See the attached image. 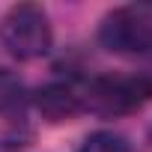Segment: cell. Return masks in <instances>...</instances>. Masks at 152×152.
I'll use <instances>...</instances> for the list:
<instances>
[{
    "label": "cell",
    "instance_id": "1",
    "mask_svg": "<svg viewBox=\"0 0 152 152\" xmlns=\"http://www.w3.org/2000/svg\"><path fill=\"white\" fill-rule=\"evenodd\" d=\"M152 102V75L107 72L81 84V107L99 116H125Z\"/></svg>",
    "mask_w": 152,
    "mask_h": 152
},
{
    "label": "cell",
    "instance_id": "2",
    "mask_svg": "<svg viewBox=\"0 0 152 152\" xmlns=\"http://www.w3.org/2000/svg\"><path fill=\"white\" fill-rule=\"evenodd\" d=\"M99 42L125 57L152 54V6H119L104 15Z\"/></svg>",
    "mask_w": 152,
    "mask_h": 152
},
{
    "label": "cell",
    "instance_id": "3",
    "mask_svg": "<svg viewBox=\"0 0 152 152\" xmlns=\"http://www.w3.org/2000/svg\"><path fill=\"white\" fill-rule=\"evenodd\" d=\"M0 39H3L6 51L18 60H36L48 54L51 48V24L42 6L33 3H18L6 12L3 27H0Z\"/></svg>",
    "mask_w": 152,
    "mask_h": 152
},
{
    "label": "cell",
    "instance_id": "4",
    "mask_svg": "<svg viewBox=\"0 0 152 152\" xmlns=\"http://www.w3.org/2000/svg\"><path fill=\"white\" fill-rule=\"evenodd\" d=\"M36 107L42 116L51 122L72 119L75 113H81V84H48L36 93Z\"/></svg>",
    "mask_w": 152,
    "mask_h": 152
},
{
    "label": "cell",
    "instance_id": "5",
    "mask_svg": "<svg viewBox=\"0 0 152 152\" xmlns=\"http://www.w3.org/2000/svg\"><path fill=\"white\" fill-rule=\"evenodd\" d=\"M24 102V84L15 72L0 69V113H9Z\"/></svg>",
    "mask_w": 152,
    "mask_h": 152
},
{
    "label": "cell",
    "instance_id": "6",
    "mask_svg": "<svg viewBox=\"0 0 152 152\" xmlns=\"http://www.w3.org/2000/svg\"><path fill=\"white\" fill-rule=\"evenodd\" d=\"M81 152H131L128 140L116 131H96L84 140Z\"/></svg>",
    "mask_w": 152,
    "mask_h": 152
}]
</instances>
